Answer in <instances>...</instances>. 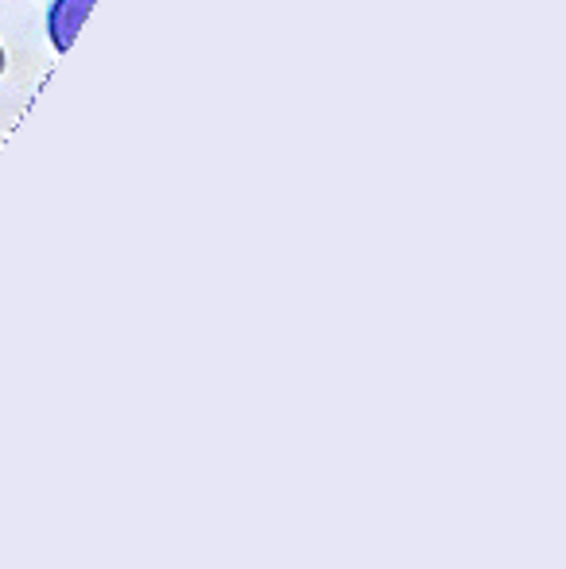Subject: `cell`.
Listing matches in <instances>:
<instances>
[{"instance_id":"cell-1","label":"cell","mask_w":566,"mask_h":569,"mask_svg":"<svg viewBox=\"0 0 566 569\" xmlns=\"http://www.w3.org/2000/svg\"><path fill=\"white\" fill-rule=\"evenodd\" d=\"M98 0H54L51 12H47V36H51L54 51H70V43L82 31L86 16L93 12Z\"/></svg>"},{"instance_id":"cell-2","label":"cell","mask_w":566,"mask_h":569,"mask_svg":"<svg viewBox=\"0 0 566 569\" xmlns=\"http://www.w3.org/2000/svg\"><path fill=\"white\" fill-rule=\"evenodd\" d=\"M0 74H4V47H0Z\"/></svg>"}]
</instances>
